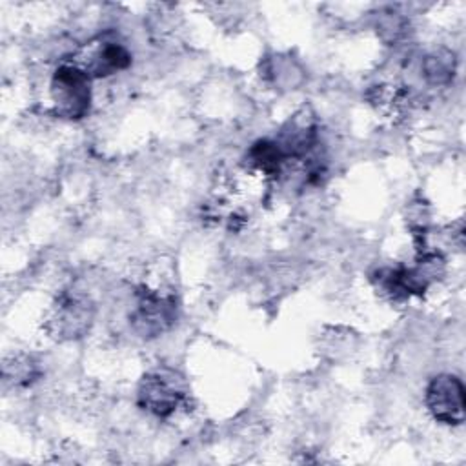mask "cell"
<instances>
[{"instance_id":"1","label":"cell","mask_w":466,"mask_h":466,"mask_svg":"<svg viewBox=\"0 0 466 466\" xmlns=\"http://www.w3.org/2000/svg\"><path fill=\"white\" fill-rule=\"evenodd\" d=\"M51 96L58 116L82 118L91 104V76L76 64L60 66L51 78Z\"/></svg>"},{"instance_id":"2","label":"cell","mask_w":466,"mask_h":466,"mask_svg":"<svg viewBox=\"0 0 466 466\" xmlns=\"http://www.w3.org/2000/svg\"><path fill=\"white\" fill-rule=\"evenodd\" d=\"M426 406L435 420L442 424L464 422V384L459 377L442 373L430 380L426 388Z\"/></svg>"},{"instance_id":"3","label":"cell","mask_w":466,"mask_h":466,"mask_svg":"<svg viewBox=\"0 0 466 466\" xmlns=\"http://www.w3.org/2000/svg\"><path fill=\"white\" fill-rule=\"evenodd\" d=\"M177 317V302L169 295L144 289L138 293L131 313V326L142 337H157L166 331Z\"/></svg>"},{"instance_id":"4","label":"cell","mask_w":466,"mask_h":466,"mask_svg":"<svg viewBox=\"0 0 466 466\" xmlns=\"http://www.w3.org/2000/svg\"><path fill=\"white\" fill-rule=\"evenodd\" d=\"M184 399L173 373L153 371L144 375L138 386V404L157 417H169Z\"/></svg>"},{"instance_id":"5","label":"cell","mask_w":466,"mask_h":466,"mask_svg":"<svg viewBox=\"0 0 466 466\" xmlns=\"http://www.w3.org/2000/svg\"><path fill=\"white\" fill-rule=\"evenodd\" d=\"M93 320V306L80 295H64L55 306L53 329L60 337L76 339L82 337Z\"/></svg>"},{"instance_id":"6","label":"cell","mask_w":466,"mask_h":466,"mask_svg":"<svg viewBox=\"0 0 466 466\" xmlns=\"http://www.w3.org/2000/svg\"><path fill=\"white\" fill-rule=\"evenodd\" d=\"M129 64H131L129 51L118 42L106 40L91 49L89 58H86V66H80V67L89 76H107L126 69Z\"/></svg>"},{"instance_id":"7","label":"cell","mask_w":466,"mask_h":466,"mask_svg":"<svg viewBox=\"0 0 466 466\" xmlns=\"http://www.w3.org/2000/svg\"><path fill=\"white\" fill-rule=\"evenodd\" d=\"M455 55L448 49L430 53L422 62L424 76L433 86H446L455 75Z\"/></svg>"}]
</instances>
